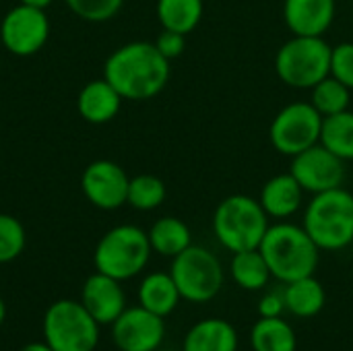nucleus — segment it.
Returning a JSON list of instances; mask_svg holds the SVG:
<instances>
[{
  "mask_svg": "<svg viewBox=\"0 0 353 351\" xmlns=\"http://www.w3.org/2000/svg\"><path fill=\"white\" fill-rule=\"evenodd\" d=\"M285 310V298H283V288L281 290H271L261 296L259 300V317L263 319H275L283 317Z\"/></svg>",
  "mask_w": 353,
  "mask_h": 351,
  "instance_id": "32",
  "label": "nucleus"
},
{
  "mask_svg": "<svg viewBox=\"0 0 353 351\" xmlns=\"http://www.w3.org/2000/svg\"><path fill=\"white\" fill-rule=\"evenodd\" d=\"M64 2L79 19L89 23H105L114 19L124 4V0H64Z\"/></svg>",
  "mask_w": 353,
  "mask_h": 351,
  "instance_id": "29",
  "label": "nucleus"
},
{
  "mask_svg": "<svg viewBox=\"0 0 353 351\" xmlns=\"http://www.w3.org/2000/svg\"><path fill=\"white\" fill-rule=\"evenodd\" d=\"M337 17V0H283V21L292 35L323 37Z\"/></svg>",
  "mask_w": 353,
  "mask_h": 351,
  "instance_id": "15",
  "label": "nucleus"
},
{
  "mask_svg": "<svg viewBox=\"0 0 353 351\" xmlns=\"http://www.w3.org/2000/svg\"><path fill=\"white\" fill-rule=\"evenodd\" d=\"M110 327L114 345L120 351H155L165 339L163 319L143 306H126Z\"/></svg>",
  "mask_w": 353,
  "mask_h": 351,
  "instance_id": "12",
  "label": "nucleus"
},
{
  "mask_svg": "<svg viewBox=\"0 0 353 351\" xmlns=\"http://www.w3.org/2000/svg\"><path fill=\"white\" fill-rule=\"evenodd\" d=\"M155 351H182V350H161V348H159V350H155Z\"/></svg>",
  "mask_w": 353,
  "mask_h": 351,
  "instance_id": "36",
  "label": "nucleus"
},
{
  "mask_svg": "<svg viewBox=\"0 0 353 351\" xmlns=\"http://www.w3.org/2000/svg\"><path fill=\"white\" fill-rule=\"evenodd\" d=\"M153 43H155V48L172 62L174 58L182 56V52H184V48H186V35H182V33H178V31L163 29V31L157 35V39H155Z\"/></svg>",
  "mask_w": 353,
  "mask_h": 351,
  "instance_id": "31",
  "label": "nucleus"
},
{
  "mask_svg": "<svg viewBox=\"0 0 353 351\" xmlns=\"http://www.w3.org/2000/svg\"><path fill=\"white\" fill-rule=\"evenodd\" d=\"M333 155L343 161H353V112L345 110L323 118L321 141Z\"/></svg>",
  "mask_w": 353,
  "mask_h": 351,
  "instance_id": "25",
  "label": "nucleus"
},
{
  "mask_svg": "<svg viewBox=\"0 0 353 351\" xmlns=\"http://www.w3.org/2000/svg\"><path fill=\"white\" fill-rule=\"evenodd\" d=\"M50 37V21L46 10L19 4L10 8L0 23V39L14 56H33Z\"/></svg>",
  "mask_w": 353,
  "mask_h": 351,
  "instance_id": "10",
  "label": "nucleus"
},
{
  "mask_svg": "<svg viewBox=\"0 0 353 351\" xmlns=\"http://www.w3.org/2000/svg\"><path fill=\"white\" fill-rule=\"evenodd\" d=\"M302 228L321 252H339L353 244V192L339 186L312 194L304 207Z\"/></svg>",
  "mask_w": 353,
  "mask_h": 351,
  "instance_id": "3",
  "label": "nucleus"
},
{
  "mask_svg": "<svg viewBox=\"0 0 353 351\" xmlns=\"http://www.w3.org/2000/svg\"><path fill=\"white\" fill-rule=\"evenodd\" d=\"M137 296H139V306L147 308L149 312H153L161 319L170 317L182 300L170 271L168 273L155 271V273L145 275L139 285Z\"/></svg>",
  "mask_w": 353,
  "mask_h": 351,
  "instance_id": "19",
  "label": "nucleus"
},
{
  "mask_svg": "<svg viewBox=\"0 0 353 351\" xmlns=\"http://www.w3.org/2000/svg\"><path fill=\"white\" fill-rule=\"evenodd\" d=\"M331 77L353 91V41H341L331 50Z\"/></svg>",
  "mask_w": 353,
  "mask_h": 351,
  "instance_id": "30",
  "label": "nucleus"
},
{
  "mask_svg": "<svg viewBox=\"0 0 353 351\" xmlns=\"http://www.w3.org/2000/svg\"><path fill=\"white\" fill-rule=\"evenodd\" d=\"M4 319H6V304H4V300L0 298V325L4 323Z\"/></svg>",
  "mask_w": 353,
  "mask_h": 351,
  "instance_id": "35",
  "label": "nucleus"
},
{
  "mask_svg": "<svg viewBox=\"0 0 353 351\" xmlns=\"http://www.w3.org/2000/svg\"><path fill=\"white\" fill-rule=\"evenodd\" d=\"M19 351H54L46 341H33V343H27L23 345Z\"/></svg>",
  "mask_w": 353,
  "mask_h": 351,
  "instance_id": "33",
  "label": "nucleus"
},
{
  "mask_svg": "<svg viewBox=\"0 0 353 351\" xmlns=\"http://www.w3.org/2000/svg\"><path fill=\"white\" fill-rule=\"evenodd\" d=\"M155 12L163 29L188 35L205 14V0H157Z\"/></svg>",
  "mask_w": 353,
  "mask_h": 351,
  "instance_id": "24",
  "label": "nucleus"
},
{
  "mask_svg": "<svg viewBox=\"0 0 353 351\" xmlns=\"http://www.w3.org/2000/svg\"><path fill=\"white\" fill-rule=\"evenodd\" d=\"M165 194L168 190L161 178L153 174H141L130 178L126 203L137 211H153L163 205Z\"/></svg>",
  "mask_w": 353,
  "mask_h": 351,
  "instance_id": "27",
  "label": "nucleus"
},
{
  "mask_svg": "<svg viewBox=\"0 0 353 351\" xmlns=\"http://www.w3.org/2000/svg\"><path fill=\"white\" fill-rule=\"evenodd\" d=\"M124 97L105 81V79H95L89 81L77 99V108L81 118H85L91 124H105L114 120L122 108Z\"/></svg>",
  "mask_w": 353,
  "mask_h": 351,
  "instance_id": "18",
  "label": "nucleus"
},
{
  "mask_svg": "<svg viewBox=\"0 0 353 351\" xmlns=\"http://www.w3.org/2000/svg\"><path fill=\"white\" fill-rule=\"evenodd\" d=\"M283 298L285 310L298 319H312L321 314L327 304V292L314 275L283 283Z\"/></svg>",
  "mask_w": 353,
  "mask_h": 351,
  "instance_id": "20",
  "label": "nucleus"
},
{
  "mask_svg": "<svg viewBox=\"0 0 353 351\" xmlns=\"http://www.w3.org/2000/svg\"><path fill=\"white\" fill-rule=\"evenodd\" d=\"M240 339L236 327L217 317L194 323L184 335L182 351H238Z\"/></svg>",
  "mask_w": 353,
  "mask_h": 351,
  "instance_id": "17",
  "label": "nucleus"
},
{
  "mask_svg": "<svg viewBox=\"0 0 353 351\" xmlns=\"http://www.w3.org/2000/svg\"><path fill=\"white\" fill-rule=\"evenodd\" d=\"M147 236H149L151 250L161 257H168V259L178 257L192 244L190 228L182 219L170 217V215L157 219L151 225V230L147 232Z\"/></svg>",
  "mask_w": 353,
  "mask_h": 351,
  "instance_id": "23",
  "label": "nucleus"
},
{
  "mask_svg": "<svg viewBox=\"0 0 353 351\" xmlns=\"http://www.w3.org/2000/svg\"><path fill=\"white\" fill-rule=\"evenodd\" d=\"M170 275L182 296L190 304H207L215 300L225 283V271L215 252L205 246L190 244L172 259Z\"/></svg>",
  "mask_w": 353,
  "mask_h": 351,
  "instance_id": "7",
  "label": "nucleus"
},
{
  "mask_svg": "<svg viewBox=\"0 0 353 351\" xmlns=\"http://www.w3.org/2000/svg\"><path fill=\"white\" fill-rule=\"evenodd\" d=\"M54 0H21V4H27V6H33V8H41L46 10Z\"/></svg>",
  "mask_w": 353,
  "mask_h": 351,
  "instance_id": "34",
  "label": "nucleus"
},
{
  "mask_svg": "<svg viewBox=\"0 0 353 351\" xmlns=\"http://www.w3.org/2000/svg\"><path fill=\"white\" fill-rule=\"evenodd\" d=\"M99 323L81 300H58L43 314V341L54 351H93L99 343Z\"/></svg>",
  "mask_w": 353,
  "mask_h": 351,
  "instance_id": "8",
  "label": "nucleus"
},
{
  "mask_svg": "<svg viewBox=\"0 0 353 351\" xmlns=\"http://www.w3.org/2000/svg\"><path fill=\"white\" fill-rule=\"evenodd\" d=\"M323 116L310 101H292L281 108L269 128L273 149L285 157H294L321 141Z\"/></svg>",
  "mask_w": 353,
  "mask_h": 351,
  "instance_id": "9",
  "label": "nucleus"
},
{
  "mask_svg": "<svg viewBox=\"0 0 353 351\" xmlns=\"http://www.w3.org/2000/svg\"><path fill=\"white\" fill-rule=\"evenodd\" d=\"M81 304L99 325H112L126 310L122 281L95 271L83 283Z\"/></svg>",
  "mask_w": 353,
  "mask_h": 351,
  "instance_id": "14",
  "label": "nucleus"
},
{
  "mask_svg": "<svg viewBox=\"0 0 353 351\" xmlns=\"http://www.w3.org/2000/svg\"><path fill=\"white\" fill-rule=\"evenodd\" d=\"M230 277L246 292H261L273 279L271 269L259 248L234 252L230 261Z\"/></svg>",
  "mask_w": 353,
  "mask_h": 351,
  "instance_id": "22",
  "label": "nucleus"
},
{
  "mask_svg": "<svg viewBox=\"0 0 353 351\" xmlns=\"http://www.w3.org/2000/svg\"><path fill=\"white\" fill-rule=\"evenodd\" d=\"M273 279L290 283L314 275L321 263V248L308 232L292 221H275L269 225L261 246Z\"/></svg>",
  "mask_w": 353,
  "mask_h": 351,
  "instance_id": "2",
  "label": "nucleus"
},
{
  "mask_svg": "<svg viewBox=\"0 0 353 351\" xmlns=\"http://www.w3.org/2000/svg\"><path fill=\"white\" fill-rule=\"evenodd\" d=\"M331 50L325 37L292 35L275 54V72L292 89H312L331 74Z\"/></svg>",
  "mask_w": 353,
  "mask_h": 351,
  "instance_id": "6",
  "label": "nucleus"
},
{
  "mask_svg": "<svg viewBox=\"0 0 353 351\" xmlns=\"http://www.w3.org/2000/svg\"><path fill=\"white\" fill-rule=\"evenodd\" d=\"M151 254L147 232L139 225L122 223L101 236L93 252V263L99 273L128 281L145 271Z\"/></svg>",
  "mask_w": 353,
  "mask_h": 351,
  "instance_id": "5",
  "label": "nucleus"
},
{
  "mask_svg": "<svg viewBox=\"0 0 353 351\" xmlns=\"http://www.w3.org/2000/svg\"><path fill=\"white\" fill-rule=\"evenodd\" d=\"M128 182L130 178L126 172L110 159H97L89 163L81 176L83 194L93 207L103 211H114L126 205Z\"/></svg>",
  "mask_w": 353,
  "mask_h": 351,
  "instance_id": "13",
  "label": "nucleus"
},
{
  "mask_svg": "<svg viewBox=\"0 0 353 351\" xmlns=\"http://www.w3.org/2000/svg\"><path fill=\"white\" fill-rule=\"evenodd\" d=\"M290 174L298 180L304 192L319 194L343 186L345 180V161L333 155L321 143L292 157Z\"/></svg>",
  "mask_w": 353,
  "mask_h": 351,
  "instance_id": "11",
  "label": "nucleus"
},
{
  "mask_svg": "<svg viewBox=\"0 0 353 351\" xmlns=\"http://www.w3.org/2000/svg\"><path fill=\"white\" fill-rule=\"evenodd\" d=\"M250 348L252 351H298V335L283 317H259L250 329Z\"/></svg>",
  "mask_w": 353,
  "mask_h": 351,
  "instance_id": "21",
  "label": "nucleus"
},
{
  "mask_svg": "<svg viewBox=\"0 0 353 351\" xmlns=\"http://www.w3.org/2000/svg\"><path fill=\"white\" fill-rule=\"evenodd\" d=\"M304 188L298 184V180L285 172L269 178L259 194V203L269 215V219L275 221H288L304 207Z\"/></svg>",
  "mask_w": 353,
  "mask_h": 351,
  "instance_id": "16",
  "label": "nucleus"
},
{
  "mask_svg": "<svg viewBox=\"0 0 353 351\" xmlns=\"http://www.w3.org/2000/svg\"><path fill=\"white\" fill-rule=\"evenodd\" d=\"M271 225L259 199L248 194L225 197L213 213V236L228 252L254 250Z\"/></svg>",
  "mask_w": 353,
  "mask_h": 351,
  "instance_id": "4",
  "label": "nucleus"
},
{
  "mask_svg": "<svg viewBox=\"0 0 353 351\" xmlns=\"http://www.w3.org/2000/svg\"><path fill=\"white\" fill-rule=\"evenodd\" d=\"M25 228L23 223L6 213H0V265L12 263L25 250Z\"/></svg>",
  "mask_w": 353,
  "mask_h": 351,
  "instance_id": "28",
  "label": "nucleus"
},
{
  "mask_svg": "<svg viewBox=\"0 0 353 351\" xmlns=\"http://www.w3.org/2000/svg\"><path fill=\"white\" fill-rule=\"evenodd\" d=\"M170 74V60L149 41L124 43L103 64V79L130 101H145L159 95Z\"/></svg>",
  "mask_w": 353,
  "mask_h": 351,
  "instance_id": "1",
  "label": "nucleus"
},
{
  "mask_svg": "<svg viewBox=\"0 0 353 351\" xmlns=\"http://www.w3.org/2000/svg\"><path fill=\"white\" fill-rule=\"evenodd\" d=\"M350 101H352V89L331 74L310 89V103L319 110L323 118L350 110Z\"/></svg>",
  "mask_w": 353,
  "mask_h": 351,
  "instance_id": "26",
  "label": "nucleus"
}]
</instances>
